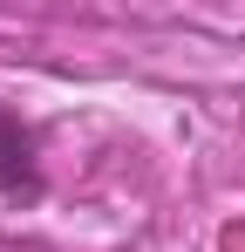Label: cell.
I'll return each instance as SVG.
<instances>
[{"mask_svg": "<svg viewBox=\"0 0 245 252\" xmlns=\"http://www.w3.org/2000/svg\"><path fill=\"white\" fill-rule=\"evenodd\" d=\"M0 184H7V191L34 184V143H28L21 116H7V109H0Z\"/></svg>", "mask_w": 245, "mask_h": 252, "instance_id": "1", "label": "cell"}]
</instances>
